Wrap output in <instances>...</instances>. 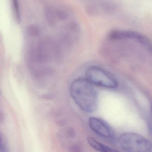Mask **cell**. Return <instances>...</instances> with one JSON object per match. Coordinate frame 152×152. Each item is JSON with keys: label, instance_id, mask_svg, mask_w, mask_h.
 <instances>
[{"label": "cell", "instance_id": "3", "mask_svg": "<svg viewBox=\"0 0 152 152\" xmlns=\"http://www.w3.org/2000/svg\"><path fill=\"white\" fill-rule=\"evenodd\" d=\"M86 78L93 85L108 89L118 87V83L115 77L102 68L92 66L86 72Z\"/></svg>", "mask_w": 152, "mask_h": 152}, {"label": "cell", "instance_id": "1", "mask_svg": "<svg viewBox=\"0 0 152 152\" xmlns=\"http://www.w3.org/2000/svg\"><path fill=\"white\" fill-rule=\"evenodd\" d=\"M69 93L77 105L85 112L92 113L96 109L97 92L86 78H78L72 81Z\"/></svg>", "mask_w": 152, "mask_h": 152}, {"label": "cell", "instance_id": "8", "mask_svg": "<svg viewBox=\"0 0 152 152\" xmlns=\"http://www.w3.org/2000/svg\"><path fill=\"white\" fill-rule=\"evenodd\" d=\"M13 7H14V10L16 12V15L17 16V18L19 20L20 19V15L19 9L18 4L17 1H13Z\"/></svg>", "mask_w": 152, "mask_h": 152}, {"label": "cell", "instance_id": "7", "mask_svg": "<svg viewBox=\"0 0 152 152\" xmlns=\"http://www.w3.org/2000/svg\"><path fill=\"white\" fill-rule=\"evenodd\" d=\"M82 148L79 145L75 144L72 145L69 149V152H81Z\"/></svg>", "mask_w": 152, "mask_h": 152}, {"label": "cell", "instance_id": "5", "mask_svg": "<svg viewBox=\"0 0 152 152\" xmlns=\"http://www.w3.org/2000/svg\"><path fill=\"white\" fill-rule=\"evenodd\" d=\"M109 37L112 40L133 39L141 43L149 50L152 49V44L149 38L142 34L135 31L114 30L110 33Z\"/></svg>", "mask_w": 152, "mask_h": 152}, {"label": "cell", "instance_id": "10", "mask_svg": "<svg viewBox=\"0 0 152 152\" xmlns=\"http://www.w3.org/2000/svg\"><path fill=\"white\" fill-rule=\"evenodd\" d=\"M0 152H8L7 148L4 144L2 143V139L0 135Z\"/></svg>", "mask_w": 152, "mask_h": 152}, {"label": "cell", "instance_id": "6", "mask_svg": "<svg viewBox=\"0 0 152 152\" xmlns=\"http://www.w3.org/2000/svg\"><path fill=\"white\" fill-rule=\"evenodd\" d=\"M87 142L92 148L99 152H120L101 143L93 137H88L87 138Z\"/></svg>", "mask_w": 152, "mask_h": 152}, {"label": "cell", "instance_id": "9", "mask_svg": "<svg viewBox=\"0 0 152 152\" xmlns=\"http://www.w3.org/2000/svg\"><path fill=\"white\" fill-rule=\"evenodd\" d=\"M67 134L71 138H75L77 135L76 131L73 128H69L68 129Z\"/></svg>", "mask_w": 152, "mask_h": 152}, {"label": "cell", "instance_id": "2", "mask_svg": "<svg viewBox=\"0 0 152 152\" xmlns=\"http://www.w3.org/2000/svg\"><path fill=\"white\" fill-rule=\"evenodd\" d=\"M119 142L126 152H150L152 149L151 142L142 136L134 133H125L119 137Z\"/></svg>", "mask_w": 152, "mask_h": 152}, {"label": "cell", "instance_id": "4", "mask_svg": "<svg viewBox=\"0 0 152 152\" xmlns=\"http://www.w3.org/2000/svg\"><path fill=\"white\" fill-rule=\"evenodd\" d=\"M90 128L96 134L106 140L113 143L115 142V133L110 126L105 121L95 117H91L88 119Z\"/></svg>", "mask_w": 152, "mask_h": 152}]
</instances>
